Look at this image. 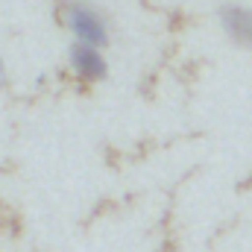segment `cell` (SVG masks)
Returning a JSON list of instances; mask_svg holds the SVG:
<instances>
[{"mask_svg":"<svg viewBox=\"0 0 252 252\" xmlns=\"http://www.w3.org/2000/svg\"><path fill=\"white\" fill-rule=\"evenodd\" d=\"M3 85H6V64L0 59V91H3Z\"/></svg>","mask_w":252,"mask_h":252,"instance_id":"4","label":"cell"},{"mask_svg":"<svg viewBox=\"0 0 252 252\" xmlns=\"http://www.w3.org/2000/svg\"><path fill=\"white\" fill-rule=\"evenodd\" d=\"M67 62H70V70L79 79H85V82H100L109 73V62H106L103 50L100 47H91V44H82V41H73L70 44Z\"/></svg>","mask_w":252,"mask_h":252,"instance_id":"2","label":"cell"},{"mask_svg":"<svg viewBox=\"0 0 252 252\" xmlns=\"http://www.w3.org/2000/svg\"><path fill=\"white\" fill-rule=\"evenodd\" d=\"M62 24L73 35V41H82V44H91L100 50L112 41V27H109L106 12L88 0H64Z\"/></svg>","mask_w":252,"mask_h":252,"instance_id":"1","label":"cell"},{"mask_svg":"<svg viewBox=\"0 0 252 252\" xmlns=\"http://www.w3.org/2000/svg\"><path fill=\"white\" fill-rule=\"evenodd\" d=\"M217 18H220L223 32H226L235 44L252 50V6H244V3H226V6H220Z\"/></svg>","mask_w":252,"mask_h":252,"instance_id":"3","label":"cell"}]
</instances>
